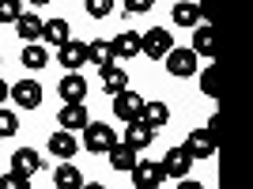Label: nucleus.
<instances>
[{"instance_id": "nucleus-1", "label": "nucleus", "mask_w": 253, "mask_h": 189, "mask_svg": "<svg viewBox=\"0 0 253 189\" xmlns=\"http://www.w3.org/2000/svg\"><path fill=\"white\" fill-rule=\"evenodd\" d=\"M170 49H174V34L167 27H151L148 34H140V53H148L151 61H163Z\"/></svg>"}, {"instance_id": "nucleus-2", "label": "nucleus", "mask_w": 253, "mask_h": 189, "mask_svg": "<svg viewBox=\"0 0 253 189\" xmlns=\"http://www.w3.org/2000/svg\"><path fill=\"white\" fill-rule=\"evenodd\" d=\"M84 133H87V137H84V147L91 151V155H106V151L117 144V133L106 125V121H91Z\"/></svg>"}, {"instance_id": "nucleus-3", "label": "nucleus", "mask_w": 253, "mask_h": 189, "mask_svg": "<svg viewBox=\"0 0 253 189\" xmlns=\"http://www.w3.org/2000/svg\"><path fill=\"white\" fill-rule=\"evenodd\" d=\"M163 178H174V182H181L185 174H189V167H193V155L185 151V144H178V147H170L167 155H163Z\"/></svg>"}, {"instance_id": "nucleus-4", "label": "nucleus", "mask_w": 253, "mask_h": 189, "mask_svg": "<svg viewBox=\"0 0 253 189\" xmlns=\"http://www.w3.org/2000/svg\"><path fill=\"white\" fill-rule=\"evenodd\" d=\"M57 125H61V133H84V129L91 125L87 102H64L61 114H57Z\"/></svg>"}, {"instance_id": "nucleus-5", "label": "nucleus", "mask_w": 253, "mask_h": 189, "mask_svg": "<svg viewBox=\"0 0 253 189\" xmlns=\"http://www.w3.org/2000/svg\"><path fill=\"white\" fill-rule=\"evenodd\" d=\"M132 174V189H159L163 186V167L159 163H151V159H136V167L128 170Z\"/></svg>"}, {"instance_id": "nucleus-6", "label": "nucleus", "mask_w": 253, "mask_h": 189, "mask_svg": "<svg viewBox=\"0 0 253 189\" xmlns=\"http://www.w3.org/2000/svg\"><path fill=\"white\" fill-rule=\"evenodd\" d=\"M8 98L19 102L23 110H38V106H42V84H38V80H19V84L8 87Z\"/></svg>"}, {"instance_id": "nucleus-7", "label": "nucleus", "mask_w": 253, "mask_h": 189, "mask_svg": "<svg viewBox=\"0 0 253 189\" xmlns=\"http://www.w3.org/2000/svg\"><path fill=\"white\" fill-rule=\"evenodd\" d=\"M185 151L193 155V163H208V159L215 155V133H208V129H193L189 140H185Z\"/></svg>"}, {"instance_id": "nucleus-8", "label": "nucleus", "mask_w": 253, "mask_h": 189, "mask_svg": "<svg viewBox=\"0 0 253 189\" xmlns=\"http://www.w3.org/2000/svg\"><path fill=\"white\" fill-rule=\"evenodd\" d=\"M144 102L148 98H140L136 91H121L114 94V114L125 121V125H132V121H140V114H144Z\"/></svg>"}, {"instance_id": "nucleus-9", "label": "nucleus", "mask_w": 253, "mask_h": 189, "mask_svg": "<svg viewBox=\"0 0 253 189\" xmlns=\"http://www.w3.org/2000/svg\"><path fill=\"white\" fill-rule=\"evenodd\" d=\"M38 170H42V155H38L34 147H19V151L11 155V170H8V174L31 182V174H38Z\"/></svg>"}, {"instance_id": "nucleus-10", "label": "nucleus", "mask_w": 253, "mask_h": 189, "mask_svg": "<svg viewBox=\"0 0 253 189\" xmlns=\"http://www.w3.org/2000/svg\"><path fill=\"white\" fill-rule=\"evenodd\" d=\"M163 61H167V72L174 76V80H185V76L197 72V57H193L189 49H178V46H174V49H170Z\"/></svg>"}, {"instance_id": "nucleus-11", "label": "nucleus", "mask_w": 253, "mask_h": 189, "mask_svg": "<svg viewBox=\"0 0 253 189\" xmlns=\"http://www.w3.org/2000/svg\"><path fill=\"white\" fill-rule=\"evenodd\" d=\"M193 57H215V31H211V23H201V27H193V46H189Z\"/></svg>"}, {"instance_id": "nucleus-12", "label": "nucleus", "mask_w": 253, "mask_h": 189, "mask_svg": "<svg viewBox=\"0 0 253 189\" xmlns=\"http://www.w3.org/2000/svg\"><path fill=\"white\" fill-rule=\"evenodd\" d=\"M57 61H61L68 72H80L87 64V42H64L61 49H57Z\"/></svg>"}, {"instance_id": "nucleus-13", "label": "nucleus", "mask_w": 253, "mask_h": 189, "mask_svg": "<svg viewBox=\"0 0 253 189\" xmlns=\"http://www.w3.org/2000/svg\"><path fill=\"white\" fill-rule=\"evenodd\" d=\"M151 140H155V129L144 125V121H132V125H125V137H121V144L132 147V151H144Z\"/></svg>"}, {"instance_id": "nucleus-14", "label": "nucleus", "mask_w": 253, "mask_h": 189, "mask_svg": "<svg viewBox=\"0 0 253 189\" xmlns=\"http://www.w3.org/2000/svg\"><path fill=\"white\" fill-rule=\"evenodd\" d=\"M57 91H61L64 102H87V80L80 72H68L61 84H57Z\"/></svg>"}, {"instance_id": "nucleus-15", "label": "nucleus", "mask_w": 253, "mask_h": 189, "mask_svg": "<svg viewBox=\"0 0 253 189\" xmlns=\"http://www.w3.org/2000/svg\"><path fill=\"white\" fill-rule=\"evenodd\" d=\"M110 49H114V61H128V57H140V34L136 31H121L117 38H110Z\"/></svg>"}, {"instance_id": "nucleus-16", "label": "nucleus", "mask_w": 253, "mask_h": 189, "mask_svg": "<svg viewBox=\"0 0 253 189\" xmlns=\"http://www.w3.org/2000/svg\"><path fill=\"white\" fill-rule=\"evenodd\" d=\"M15 34H19L27 46H42V19L34 11H23L19 23H15Z\"/></svg>"}, {"instance_id": "nucleus-17", "label": "nucleus", "mask_w": 253, "mask_h": 189, "mask_svg": "<svg viewBox=\"0 0 253 189\" xmlns=\"http://www.w3.org/2000/svg\"><path fill=\"white\" fill-rule=\"evenodd\" d=\"M98 76H102V91L114 98V94L128 91V72H121L117 64H106V68H98Z\"/></svg>"}, {"instance_id": "nucleus-18", "label": "nucleus", "mask_w": 253, "mask_h": 189, "mask_svg": "<svg viewBox=\"0 0 253 189\" xmlns=\"http://www.w3.org/2000/svg\"><path fill=\"white\" fill-rule=\"evenodd\" d=\"M53 186H57V189H84V174H80L76 163H57V170H53Z\"/></svg>"}, {"instance_id": "nucleus-19", "label": "nucleus", "mask_w": 253, "mask_h": 189, "mask_svg": "<svg viewBox=\"0 0 253 189\" xmlns=\"http://www.w3.org/2000/svg\"><path fill=\"white\" fill-rule=\"evenodd\" d=\"M49 151H53V159L68 163V159L80 151V140H76L72 133H53V137H49Z\"/></svg>"}, {"instance_id": "nucleus-20", "label": "nucleus", "mask_w": 253, "mask_h": 189, "mask_svg": "<svg viewBox=\"0 0 253 189\" xmlns=\"http://www.w3.org/2000/svg\"><path fill=\"white\" fill-rule=\"evenodd\" d=\"M170 15H174L178 27H201V23H204V8H201V4H174Z\"/></svg>"}, {"instance_id": "nucleus-21", "label": "nucleus", "mask_w": 253, "mask_h": 189, "mask_svg": "<svg viewBox=\"0 0 253 189\" xmlns=\"http://www.w3.org/2000/svg\"><path fill=\"white\" fill-rule=\"evenodd\" d=\"M42 42H53L61 49L64 42H72V31H68V19H49L42 23Z\"/></svg>"}, {"instance_id": "nucleus-22", "label": "nucleus", "mask_w": 253, "mask_h": 189, "mask_svg": "<svg viewBox=\"0 0 253 189\" xmlns=\"http://www.w3.org/2000/svg\"><path fill=\"white\" fill-rule=\"evenodd\" d=\"M106 159H110V167H114V170H132V167H136V151H132V147H125L121 140L106 151Z\"/></svg>"}, {"instance_id": "nucleus-23", "label": "nucleus", "mask_w": 253, "mask_h": 189, "mask_svg": "<svg viewBox=\"0 0 253 189\" xmlns=\"http://www.w3.org/2000/svg\"><path fill=\"white\" fill-rule=\"evenodd\" d=\"M140 121H144V125H151V129H163V125L170 121L167 102H144V114H140Z\"/></svg>"}, {"instance_id": "nucleus-24", "label": "nucleus", "mask_w": 253, "mask_h": 189, "mask_svg": "<svg viewBox=\"0 0 253 189\" xmlns=\"http://www.w3.org/2000/svg\"><path fill=\"white\" fill-rule=\"evenodd\" d=\"M87 61L98 64V68L114 64V49H110V42H106V38H95V42H87Z\"/></svg>"}, {"instance_id": "nucleus-25", "label": "nucleus", "mask_w": 253, "mask_h": 189, "mask_svg": "<svg viewBox=\"0 0 253 189\" xmlns=\"http://www.w3.org/2000/svg\"><path fill=\"white\" fill-rule=\"evenodd\" d=\"M23 68H31V72H38V68H45L49 64V49L45 46H23Z\"/></svg>"}, {"instance_id": "nucleus-26", "label": "nucleus", "mask_w": 253, "mask_h": 189, "mask_svg": "<svg viewBox=\"0 0 253 189\" xmlns=\"http://www.w3.org/2000/svg\"><path fill=\"white\" fill-rule=\"evenodd\" d=\"M201 91L208 94V98H219V68H215V64H208L201 72Z\"/></svg>"}, {"instance_id": "nucleus-27", "label": "nucleus", "mask_w": 253, "mask_h": 189, "mask_svg": "<svg viewBox=\"0 0 253 189\" xmlns=\"http://www.w3.org/2000/svg\"><path fill=\"white\" fill-rule=\"evenodd\" d=\"M15 133H19V117L8 106H0V137H15Z\"/></svg>"}, {"instance_id": "nucleus-28", "label": "nucleus", "mask_w": 253, "mask_h": 189, "mask_svg": "<svg viewBox=\"0 0 253 189\" xmlns=\"http://www.w3.org/2000/svg\"><path fill=\"white\" fill-rule=\"evenodd\" d=\"M23 4L19 0H0V23H19Z\"/></svg>"}, {"instance_id": "nucleus-29", "label": "nucleus", "mask_w": 253, "mask_h": 189, "mask_svg": "<svg viewBox=\"0 0 253 189\" xmlns=\"http://www.w3.org/2000/svg\"><path fill=\"white\" fill-rule=\"evenodd\" d=\"M87 11H91L95 19H106V15L114 11V0H87Z\"/></svg>"}, {"instance_id": "nucleus-30", "label": "nucleus", "mask_w": 253, "mask_h": 189, "mask_svg": "<svg viewBox=\"0 0 253 189\" xmlns=\"http://www.w3.org/2000/svg\"><path fill=\"white\" fill-rule=\"evenodd\" d=\"M0 189H31V182L15 178V174H4V178H0Z\"/></svg>"}, {"instance_id": "nucleus-31", "label": "nucleus", "mask_w": 253, "mask_h": 189, "mask_svg": "<svg viewBox=\"0 0 253 189\" xmlns=\"http://www.w3.org/2000/svg\"><path fill=\"white\" fill-rule=\"evenodd\" d=\"M144 11H151V0H128L125 4V15H144Z\"/></svg>"}, {"instance_id": "nucleus-32", "label": "nucleus", "mask_w": 253, "mask_h": 189, "mask_svg": "<svg viewBox=\"0 0 253 189\" xmlns=\"http://www.w3.org/2000/svg\"><path fill=\"white\" fill-rule=\"evenodd\" d=\"M178 189H204V186H201V182H193V178H181Z\"/></svg>"}, {"instance_id": "nucleus-33", "label": "nucleus", "mask_w": 253, "mask_h": 189, "mask_svg": "<svg viewBox=\"0 0 253 189\" xmlns=\"http://www.w3.org/2000/svg\"><path fill=\"white\" fill-rule=\"evenodd\" d=\"M0 102H8V84L0 80Z\"/></svg>"}, {"instance_id": "nucleus-34", "label": "nucleus", "mask_w": 253, "mask_h": 189, "mask_svg": "<svg viewBox=\"0 0 253 189\" xmlns=\"http://www.w3.org/2000/svg\"><path fill=\"white\" fill-rule=\"evenodd\" d=\"M84 189H106V186H102V182H87Z\"/></svg>"}]
</instances>
